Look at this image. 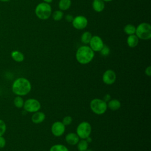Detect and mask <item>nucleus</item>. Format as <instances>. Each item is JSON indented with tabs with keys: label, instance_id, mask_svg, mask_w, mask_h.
Instances as JSON below:
<instances>
[{
	"label": "nucleus",
	"instance_id": "29",
	"mask_svg": "<svg viewBox=\"0 0 151 151\" xmlns=\"http://www.w3.org/2000/svg\"><path fill=\"white\" fill-rule=\"evenodd\" d=\"M145 73L146 76H147L148 77H150V76H151V67L150 66L147 67L145 70Z\"/></svg>",
	"mask_w": 151,
	"mask_h": 151
},
{
	"label": "nucleus",
	"instance_id": "31",
	"mask_svg": "<svg viewBox=\"0 0 151 151\" xmlns=\"http://www.w3.org/2000/svg\"><path fill=\"white\" fill-rule=\"evenodd\" d=\"M86 141L89 143H90V142H91V141H92V139H91V138L90 137V136H88V137H87L86 139Z\"/></svg>",
	"mask_w": 151,
	"mask_h": 151
},
{
	"label": "nucleus",
	"instance_id": "12",
	"mask_svg": "<svg viewBox=\"0 0 151 151\" xmlns=\"http://www.w3.org/2000/svg\"><path fill=\"white\" fill-rule=\"evenodd\" d=\"M65 142L70 145H76L78 142L80 138L76 133H68L65 137Z\"/></svg>",
	"mask_w": 151,
	"mask_h": 151
},
{
	"label": "nucleus",
	"instance_id": "11",
	"mask_svg": "<svg viewBox=\"0 0 151 151\" xmlns=\"http://www.w3.org/2000/svg\"><path fill=\"white\" fill-rule=\"evenodd\" d=\"M116 80V74L115 72L111 70H107L103 74L102 80L103 83L107 85L113 84Z\"/></svg>",
	"mask_w": 151,
	"mask_h": 151
},
{
	"label": "nucleus",
	"instance_id": "28",
	"mask_svg": "<svg viewBox=\"0 0 151 151\" xmlns=\"http://www.w3.org/2000/svg\"><path fill=\"white\" fill-rule=\"evenodd\" d=\"M5 145H6L5 139L2 136H0V148L4 147Z\"/></svg>",
	"mask_w": 151,
	"mask_h": 151
},
{
	"label": "nucleus",
	"instance_id": "27",
	"mask_svg": "<svg viewBox=\"0 0 151 151\" xmlns=\"http://www.w3.org/2000/svg\"><path fill=\"white\" fill-rule=\"evenodd\" d=\"M100 52H101V54L102 55H103V56L108 55L109 54V53H110V49H109V47H107L106 45H104L103 47L100 50Z\"/></svg>",
	"mask_w": 151,
	"mask_h": 151
},
{
	"label": "nucleus",
	"instance_id": "25",
	"mask_svg": "<svg viewBox=\"0 0 151 151\" xmlns=\"http://www.w3.org/2000/svg\"><path fill=\"white\" fill-rule=\"evenodd\" d=\"M73 122V119L71 116H65L63 119V120H62V123L65 126H68L70 125Z\"/></svg>",
	"mask_w": 151,
	"mask_h": 151
},
{
	"label": "nucleus",
	"instance_id": "20",
	"mask_svg": "<svg viewBox=\"0 0 151 151\" xmlns=\"http://www.w3.org/2000/svg\"><path fill=\"white\" fill-rule=\"evenodd\" d=\"M91 37H92L91 34L88 31H86L82 34L81 37V41L83 44H89Z\"/></svg>",
	"mask_w": 151,
	"mask_h": 151
},
{
	"label": "nucleus",
	"instance_id": "2",
	"mask_svg": "<svg viewBox=\"0 0 151 151\" xmlns=\"http://www.w3.org/2000/svg\"><path fill=\"white\" fill-rule=\"evenodd\" d=\"M94 57V52L88 45L80 47L76 53L77 61L81 64H87L90 63Z\"/></svg>",
	"mask_w": 151,
	"mask_h": 151
},
{
	"label": "nucleus",
	"instance_id": "24",
	"mask_svg": "<svg viewBox=\"0 0 151 151\" xmlns=\"http://www.w3.org/2000/svg\"><path fill=\"white\" fill-rule=\"evenodd\" d=\"M63 17V12L61 10L55 11L52 14V18L54 21H56L61 20Z\"/></svg>",
	"mask_w": 151,
	"mask_h": 151
},
{
	"label": "nucleus",
	"instance_id": "5",
	"mask_svg": "<svg viewBox=\"0 0 151 151\" xmlns=\"http://www.w3.org/2000/svg\"><path fill=\"white\" fill-rule=\"evenodd\" d=\"M136 35L139 39L147 40L151 38V26L149 23H140L136 27Z\"/></svg>",
	"mask_w": 151,
	"mask_h": 151
},
{
	"label": "nucleus",
	"instance_id": "10",
	"mask_svg": "<svg viewBox=\"0 0 151 151\" xmlns=\"http://www.w3.org/2000/svg\"><path fill=\"white\" fill-rule=\"evenodd\" d=\"M88 24V20L84 16L78 15L73 18L72 21L73 26L77 29H83L85 28Z\"/></svg>",
	"mask_w": 151,
	"mask_h": 151
},
{
	"label": "nucleus",
	"instance_id": "9",
	"mask_svg": "<svg viewBox=\"0 0 151 151\" xmlns=\"http://www.w3.org/2000/svg\"><path fill=\"white\" fill-rule=\"evenodd\" d=\"M65 130V126L60 121H57L53 123L51 127L52 134L55 137L62 136Z\"/></svg>",
	"mask_w": 151,
	"mask_h": 151
},
{
	"label": "nucleus",
	"instance_id": "23",
	"mask_svg": "<svg viewBox=\"0 0 151 151\" xmlns=\"http://www.w3.org/2000/svg\"><path fill=\"white\" fill-rule=\"evenodd\" d=\"M24 103V101L21 96H18L15 97L14 100V104L16 107L19 109L23 107Z\"/></svg>",
	"mask_w": 151,
	"mask_h": 151
},
{
	"label": "nucleus",
	"instance_id": "26",
	"mask_svg": "<svg viewBox=\"0 0 151 151\" xmlns=\"http://www.w3.org/2000/svg\"><path fill=\"white\" fill-rule=\"evenodd\" d=\"M6 129V126L5 123L1 119H0V136H2L5 132Z\"/></svg>",
	"mask_w": 151,
	"mask_h": 151
},
{
	"label": "nucleus",
	"instance_id": "7",
	"mask_svg": "<svg viewBox=\"0 0 151 151\" xmlns=\"http://www.w3.org/2000/svg\"><path fill=\"white\" fill-rule=\"evenodd\" d=\"M23 107L27 112L35 113L41 109V103L37 99H29L24 101Z\"/></svg>",
	"mask_w": 151,
	"mask_h": 151
},
{
	"label": "nucleus",
	"instance_id": "4",
	"mask_svg": "<svg viewBox=\"0 0 151 151\" xmlns=\"http://www.w3.org/2000/svg\"><path fill=\"white\" fill-rule=\"evenodd\" d=\"M90 107L94 113L97 115H101L104 114L107 109V102L103 99L96 98L91 100Z\"/></svg>",
	"mask_w": 151,
	"mask_h": 151
},
{
	"label": "nucleus",
	"instance_id": "1",
	"mask_svg": "<svg viewBox=\"0 0 151 151\" xmlns=\"http://www.w3.org/2000/svg\"><path fill=\"white\" fill-rule=\"evenodd\" d=\"M31 90V84L26 78L19 77L17 78L12 83V92L19 96H23L28 94Z\"/></svg>",
	"mask_w": 151,
	"mask_h": 151
},
{
	"label": "nucleus",
	"instance_id": "8",
	"mask_svg": "<svg viewBox=\"0 0 151 151\" xmlns=\"http://www.w3.org/2000/svg\"><path fill=\"white\" fill-rule=\"evenodd\" d=\"M89 44V47L94 52L100 51V50L102 49L104 45L102 39L98 35L92 36Z\"/></svg>",
	"mask_w": 151,
	"mask_h": 151
},
{
	"label": "nucleus",
	"instance_id": "13",
	"mask_svg": "<svg viewBox=\"0 0 151 151\" xmlns=\"http://www.w3.org/2000/svg\"><path fill=\"white\" fill-rule=\"evenodd\" d=\"M45 119V114L42 111H36L33 113L31 117L32 122L35 124H39L44 121Z\"/></svg>",
	"mask_w": 151,
	"mask_h": 151
},
{
	"label": "nucleus",
	"instance_id": "30",
	"mask_svg": "<svg viewBox=\"0 0 151 151\" xmlns=\"http://www.w3.org/2000/svg\"><path fill=\"white\" fill-rule=\"evenodd\" d=\"M73 18L74 17L70 14H68L65 16V20L68 22H72V21L73 20Z\"/></svg>",
	"mask_w": 151,
	"mask_h": 151
},
{
	"label": "nucleus",
	"instance_id": "6",
	"mask_svg": "<svg viewBox=\"0 0 151 151\" xmlns=\"http://www.w3.org/2000/svg\"><path fill=\"white\" fill-rule=\"evenodd\" d=\"M91 124L87 122H81L77 127L76 134L78 135L80 139H86L90 136L91 133Z\"/></svg>",
	"mask_w": 151,
	"mask_h": 151
},
{
	"label": "nucleus",
	"instance_id": "19",
	"mask_svg": "<svg viewBox=\"0 0 151 151\" xmlns=\"http://www.w3.org/2000/svg\"><path fill=\"white\" fill-rule=\"evenodd\" d=\"M77 146L78 151H85L88 149V143L86 139H81L79 140L78 142L77 143Z\"/></svg>",
	"mask_w": 151,
	"mask_h": 151
},
{
	"label": "nucleus",
	"instance_id": "32",
	"mask_svg": "<svg viewBox=\"0 0 151 151\" xmlns=\"http://www.w3.org/2000/svg\"><path fill=\"white\" fill-rule=\"evenodd\" d=\"M43 1H44V2H46V3H48V4H50L52 1V0H43Z\"/></svg>",
	"mask_w": 151,
	"mask_h": 151
},
{
	"label": "nucleus",
	"instance_id": "3",
	"mask_svg": "<svg viewBox=\"0 0 151 151\" xmlns=\"http://www.w3.org/2000/svg\"><path fill=\"white\" fill-rule=\"evenodd\" d=\"M52 9L51 5L46 2H41L38 4L35 9L36 16L42 20L47 19L51 15Z\"/></svg>",
	"mask_w": 151,
	"mask_h": 151
},
{
	"label": "nucleus",
	"instance_id": "15",
	"mask_svg": "<svg viewBox=\"0 0 151 151\" xmlns=\"http://www.w3.org/2000/svg\"><path fill=\"white\" fill-rule=\"evenodd\" d=\"M92 6L93 9L97 12H100L104 9V2L102 0H93L92 3Z\"/></svg>",
	"mask_w": 151,
	"mask_h": 151
},
{
	"label": "nucleus",
	"instance_id": "35",
	"mask_svg": "<svg viewBox=\"0 0 151 151\" xmlns=\"http://www.w3.org/2000/svg\"><path fill=\"white\" fill-rule=\"evenodd\" d=\"M85 151H92V150H90V149H87V150H86Z\"/></svg>",
	"mask_w": 151,
	"mask_h": 151
},
{
	"label": "nucleus",
	"instance_id": "33",
	"mask_svg": "<svg viewBox=\"0 0 151 151\" xmlns=\"http://www.w3.org/2000/svg\"><path fill=\"white\" fill-rule=\"evenodd\" d=\"M104 2H110V1H112L113 0H102Z\"/></svg>",
	"mask_w": 151,
	"mask_h": 151
},
{
	"label": "nucleus",
	"instance_id": "17",
	"mask_svg": "<svg viewBox=\"0 0 151 151\" xmlns=\"http://www.w3.org/2000/svg\"><path fill=\"white\" fill-rule=\"evenodd\" d=\"M11 55L12 58L17 62H22L24 60V54L21 52L17 51V50L13 51L11 52Z\"/></svg>",
	"mask_w": 151,
	"mask_h": 151
},
{
	"label": "nucleus",
	"instance_id": "21",
	"mask_svg": "<svg viewBox=\"0 0 151 151\" xmlns=\"http://www.w3.org/2000/svg\"><path fill=\"white\" fill-rule=\"evenodd\" d=\"M49 151H69L68 148L61 144H55L52 145Z\"/></svg>",
	"mask_w": 151,
	"mask_h": 151
},
{
	"label": "nucleus",
	"instance_id": "22",
	"mask_svg": "<svg viewBox=\"0 0 151 151\" xmlns=\"http://www.w3.org/2000/svg\"><path fill=\"white\" fill-rule=\"evenodd\" d=\"M124 31L126 34L129 35L134 34L136 32V27L132 24H127L124 27Z\"/></svg>",
	"mask_w": 151,
	"mask_h": 151
},
{
	"label": "nucleus",
	"instance_id": "16",
	"mask_svg": "<svg viewBox=\"0 0 151 151\" xmlns=\"http://www.w3.org/2000/svg\"><path fill=\"white\" fill-rule=\"evenodd\" d=\"M138 43L139 38L135 34L129 35L127 39V44L129 47L134 48L137 45Z\"/></svg>",
	"mask_w": 151,
	"mask_h": 151
},
{
	"label": "nucleus",
	"instance_id": "18",
	"mask_svg": "<svg viewBox=\"0 0 151 151\" xmlns=\"http://www.w3.org/2000/svg\"><path fill=\"white\" fill-rule=\"evenodd\" d=\"M71 5V0H60L58 3V7L61 11H65L70 8Z\"/></svg>",
	"mask_w": 151,
	"mask_h": 151
},
{
	"label": "nucleus",
	"instance_id": "34",
	"mask_svg": "<svg viewBox=\"0 0 151 151\" xmlns=\"http://www.w3.org/2000/svg\"><path fill=\"white\" fill-rule=\"evenodd\" d=\"M9 1H10V0H0V1H1V2H8Z\"/></svg>",
	"mask_w": 151,
	"mask_h": 151
},
{
	"label": "nucleus",
	"instance_id": "14",
	"mask_svg": "<svg viewBox=\"0 0 151 151\" xmlns=\"http://www.w3.org/2000/svg\"><path fill=\"white\" fill-rule=\"evenodd\" d=\"M107 108L110 109L112 111H116L119 110L121 107V103L117 99L110 100L107 103Z\"/></svg>",
	"mask_w": 151,
	"mask_h": 151
}]
</instances>
